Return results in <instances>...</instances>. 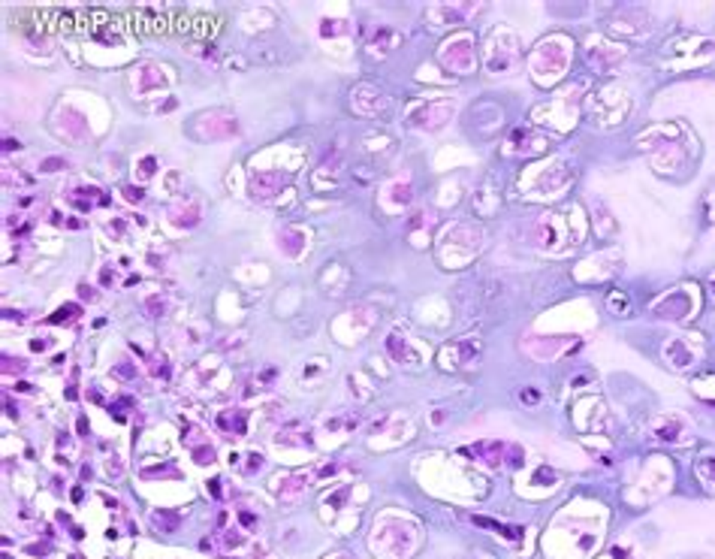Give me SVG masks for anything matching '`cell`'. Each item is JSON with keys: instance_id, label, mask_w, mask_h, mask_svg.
<instances>
[{"instance_id": "cell-1", "label": "cell", "mask_w": 715, "mask_h": 559, "mask_svg": "<svg viewBox=\"0 0 715 559\" xmlns=\"http://www.w3.org/2000/svg\"><path fill=\"white\" fill-rule=\"evenodd\" d=\"M190 133L197 139H230L238 133V121L226 112H202L190 121Z\"/></svg>"}, {"instance_id": "cell-2", "label": "cell", "mask_w": 715, "mask_h": 559, "mask_svg": "<svg viewBox=\"0 0 715 559\" xmlns=\"http://www.w3.org/2000/svg\"><path fill=\"white\" fill-rule=\"evenodd\" d=\"M564 64H567V52L562 49V42L547 40V42H540L537 46L535 61H531V70L537 73L540 82H547V79H555V76L564 70Z\"/></svg>"}, {"instance_id": "cell-3", "label": "cell", "mask_w": 715, "mask_h": 559, "mask_svg": "<svg viewBox=\"0 0 715 559\" xmlns=\"http://www.w3.org/2000/svg\"><path fill=\"white\" fill-rule=\"evenodd\" d=\"M480 354H483L480 339H459V342H453L450 348L441 351V366L444 369H474L480 363Z\"/></svg>"}, {"instance_id": "cell-4", "label": "cell", "mask_w": 715, "mask_h": 559, "mask_svg": "<svg viewBox=\"0 0 715 559\" xmlns=\"http://www.w3.org/2000/svg\"><path fill=\"white\" fill-rule=\"evenodd\" d=\"M450 115H453V103H447V100H429V103L411 109V125L414 127L438 130V127L447 125Z\"/></svg>"}, {"instance_id": "cell-5", "label": "cell", "mask_w": 715, "mask_h": 559, "mask_svg": "<svg viewBox=\"0 0 715 559\" xmlns=\"http://www.w3.org/2000/svg\"><path fill=\"white\" fill-rule=\"evenodd\" d=\"M441 61H444V64L450 67V70H459V73L474 70V64H477L474 42H471V40H465V37L447 42V46L441 49Z\"/></svg>"}, {"instance_id": "cell-6", "label": "cell", "mask_w": 715, "mask_h": 559, "mask_svg": "<svg viewBox=\"0 0 715 559\" xmlns=\"http://www.w3.org/2000/svg\"><path fill=\"white\" fill-rule=\"evenodd\" d=\"M350 106H354L359 115H378V112L390 106V97L378 91L374 85H356L354 94H350Z\"/></svg>"}, {"instance_id": "cell-7", "label": "cell", "mask_w": 715, "mask_h": 559, "mask_svg": "<svg viewBox=\"0 0 715 559\" xmlns=\"http://www.w3.org/2000/svg\"><path fill=\"white\" fill-rule=\"evenodd\" d=\"M169 85V76L163 67L157 64H139L133 70V88L139 94H149V91H163V88Z\"/></svg>"}, {"instance_id": "cell-8", "label": "cell", "mask_w": 715, "mask_h": 559, "mask_svg": "<svg viewBox=\"0 0 715 559\" xmlns=\"http://www.w3.org/2000/svg\"><path fill=\"white\" fill-rule=\"evenodd\" d=\"M284 173H254L251 175V197L254 200H272L284 188Z\"/></svg>"}, {"instance_id": "cell-9", "label": "cell", "mask_w": 715, "mask_h": 559, "mask_svg": "<svg viewBox=\"0 0 715 559\" xmlns=\"http://www.w3.org/2000/svg\"><path fill=\"white\" fill-rule=\"evenodd\" d=\"M199 218H202V209H199V203L194 197L178 200V203L173 206V212H169V221H173L175 227H197Z\"/></svg>"}, {"instance_id": "cell-10", "label": "cell", "mask_w": 715, "mask_h": 559, "mask_svg": "<svg viewBox=\"0 0 715 559\" xmlns=\"http://www.w3.org/2000/svg\"><path fill=\"white\" fill-rule=\"evenodd\" d=\"M278 245H281L284 254L299 257V254L305 251V245H308V236H305L302 230H296V227H284V230L278 233Z\"/></svg>"}, {"instance_id": "cell-11", "label": "cell", "mask_w": 715, "mask_h": 559, "mask_svg": "<svg viewBox=\"0 0 715 559\" xmlns=\"http://www.w3.org/2000/svg\"><path fill=\"white\" fill-rule=\"evenodd\" d=\"M395 46H399V33L390 30V28H378V33L368 40V52L374 54V58H383V54H390Z\"/></svg>"}, {"instance_id": "cell-12", "label": "cell", "mask_w": 715, "mask_h": 559, "mask_svg": "<svg viewBox=\"0 0 715 559\" xmlns=\"http://www.w3.org/2000/svg\"><path fill=\"white\" fill-rule=\"evenodd\" d=\"M387 351L393 354V360H399V363H417L419 357H417V351H411V342L405 339V335H399V333H393L390 339H387Z\"/></svg>"}, {"instance_id": "cell-13", "label": "cell", "mask_w": 715, "mask_h": 559, "mask_svg": "<svg viewBox=\"0 0 715 559\" xmlns=\"http://www.w3.org/2000/svg\"><path fill=\"white\" fill-rule=\"evenodd\" d=\"M251 58L260 61V64H278L281 54L272 49V46H254V49H251Z\"/></svg>"}, {"instance_id": "cell-14", "label": "cell", "mask_w": 715, "mask_h": 559, "mask_svg": "<svg viewBox=\"0 0 715 559\" xmlns=\"http://www.w3.org/2000/svg\"><path fill=\"white\" fill-rule=\"evenodd\" d=\"M387 197L393 200V203H402V206H407V203H411V185H399V182H395L393 188H390V191H387Z\"/></svg>"}, {"instance_id": "cell-15", "label": "cell", "mask_w": 715, "mask_h": 559, "mask_svg": "<svg viewBox=\"0 0 715 559\" xmlns=\"http://www.w3.org/2000/svg\"><path fill=\"white\" fill-rule=\"evenodd\" d=\"M187 49L199 54V58H214V46L211 42H187Z\"/></svg>"}, {"instance_id": "cell-16", "label": "cell", "mask_w": 715, "mask_h": 559, "mask_svg": "<svg viewBox=\"0 0 715 559\" xmlns=\"http://www.w3.org/2000/svg\"><path fill=\"white\" fill-rule=\"evenodd\" d=\"M73 315H79V309H76V306H64V309L54 311L49 321H52V323H64V321H73Z\"/></svg>"}, {"instance_id": "cell-17", "label": "cell", "mask_w": 715, "mask_h": 559, "mask_svg": "<svg viewBox=\"0 0 715 559\" xmlns=\"http://www.w3.org/2000/svg\"><path fill=\"white\" fill-rule=\"evenodd\" d=\"M163 309H166V306H163V299H161V296L145 299V311H149L151 318H161V315H163Z\"/></svg>"}, {"instance_id": "cell-18", "label": "cell", "mask_w": 715, "mask_h": 559, "mask_svg": "<svg viewBox=\"0 0 715 559\" xmlns=\"http://www.w3.org/2000/svg\"><path fill=\"white\" fill-rule=\"evenodd\" d=\"M66 166V161L64 158H49V161H42L40 163V173H52V170H64Z\"/></svg>"}, {"instance_id": "cell-19", "label": "cell", "mask_w": 715, "mask_h": 559, "mask_svg": "<svg viewBox=\"0 0 715 559\" xmlns=\"http://www.w3.org/2000/svg\"><path fill=\"white\" fill-rule=\"evenodd\" d=\"M154 166H157V161H154V158H145V161H142V166H139V170H142L139 175H142V178H151V175H154Z\"/></svg>"}, {"instance_id": "cell-20", "label": "cell", "mask_w": 715, "mask_h": 559, "mask_svg": "<svg viewBox=\"0 0 715 559\" xmlns=\"http://www.w3.org/2000/svg\"><path fill=\"white\" fill-rule=\"evenodd\" d=\"M121 194L127 197L130 203H139V200H142V191H139V188H130V185H127V188H121Z\"/></svg>"}, {"instance_id": "cell-21", "label": "cell", "mask_w": 715, "mask_h": 559, "mask_svg": "<svg viewBox=\"0 0 715 559\" xmlns=\"http://www.w3.org/2000/svg\"><path fill=\"white\" fill-rule=\"evenodd\" d=\"M79 296L88 299V303H94V299H97V290H94V287H88V284H82V287H79Z\"/></svg>"}, {"instance_id": "cell-22", "label": "cell", "mask_w": 715, "mask_h": 559, "mask_svg": "<svg viewBox=\"0 0 715 559\" xmlns=\"http://www.w3.org/2000/svg\"><path fill=\"white\" fill-rule=\"evenodd\" d=\"M194 456H197V460H199L202 466H206V463L211 460V456H214V454H211V447H209V451H206V447H199V451H194Z\"/></svg>"}, {"instance_id": "cell-23", "label": "cell", "mask_w": 715, "mask_h": 559, "mask_svg": "<svg viewBox=\"0 0 715 559\" xmlns=\"http://www.w3.org/2000/svg\"><path fill=\"white\" fill-rule=\"evenodd\" d=\"M522 396H525V402H537V399H540V396L535 393V387H525V393H519V399H522Z\"/></svg>"}]
</instances>
